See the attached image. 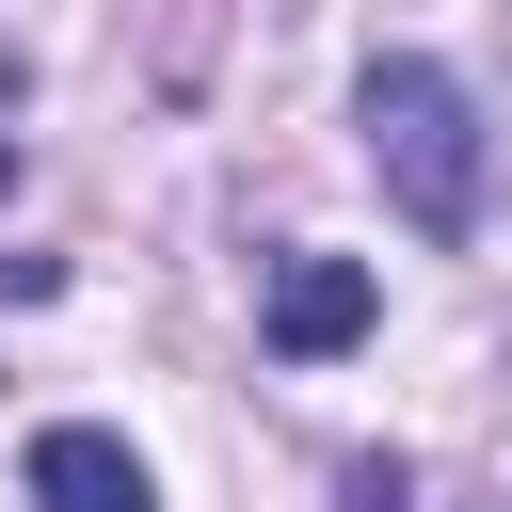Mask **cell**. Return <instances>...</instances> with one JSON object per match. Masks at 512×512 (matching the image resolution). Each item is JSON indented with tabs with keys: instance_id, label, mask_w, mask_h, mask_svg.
Instances as JSON below:
<instances>
[{
	"instance_id": "6da1fadb",
	"label": "cell",
	"mask_w": 512,
	"mask_h": 512,
	"mask_svg": "<svg viewBox=\"0 0 512 512\" xmlns=\"http://www.w3.org/2000/svg\"><path fill=\"white\" fill-rule=\"evenodd\" d=\"M352 112H368V160H384L400 224H416V240H464V224H480V96H464L448 64H416V48H384Z\"/></svg>"
},
{
	"instance_id": "7a4b0ae2",
	"label": "cell",
	"mask_w": 512,
	"mask_h": 512,
	"mask_svg": "<svg viewBox=\"0 0 512 512\" xmlns=\"http://www.w3.org/2000/svg\"><path fill=\"white\" fill-rule=\"evenodd\" d=\"M256 320H272V352L320 368V352H352V336L384 320V272H368V256H272V304H256Z\"/></svg>"
},
{
	"instance_id": "3957f363",
	"label": "cell",
	"mask_w": 512,
	"mask_h": 512,
	"mask_svg": "<svg viewBox=\"0 0 512 512\" xmlns=\"http://www.w3.org/2000/svg\"><path fill=\"white\" fill-rule=\"evenodd\" d=\"M32 512H160V496H144V448L128 432L64 416V432H32Z\"/></svg>"
},
{
	"instance_id": "277c9868",
	"label": "cell",
	"mask_w": 512,
	"mask_h": 512,
	"mask_svg": "<svg viewBox=\"0 0 512 512\" xmlns=\"http://www.w3.org/2000/svg\"><path fill=\"white\" fill-rule=\"evenodd\" d=\"M496 512H512V496H496Z\"/></svg>"
}]
</instances>
